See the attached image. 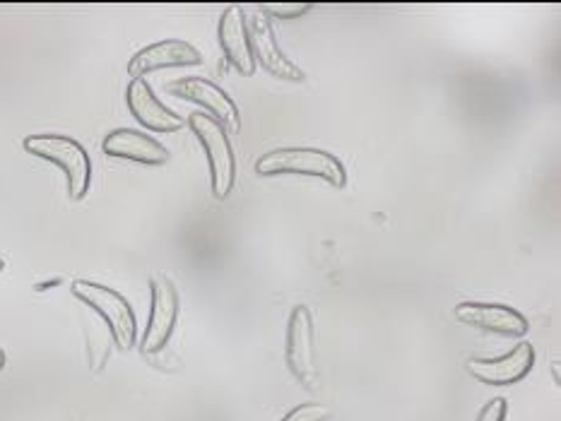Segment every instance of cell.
I'll list each match as a JSON object with an SVG mask.
<instances>
[{
	"label": "cell",
	"instance_id": "11",
	"mask_svg": "<svg viewBox=\"0 0 561 421\" xmlns=\"http://www.w3.org/2000/svg\"><path fill=\"white\" fill-rule=\"evenodd\" d=\"M535 349L528 342H520L514 352L499 359H470L468 371L474 378L486 385H514L533 371Z\"/></svg>",
	"mask_w": 561,
	"mask_h": 421
},
{
	"label": "cell",
	"instance_id": "10",
	"mask_svg": "<svg viewBox=\"0 0 561 421\" xmlns=\"http://www.w3.org/2000/svg\"><path fill=\"white\" fill-rule=\"evenodd\" d=\"M203 63V54L188 42L181 39H164L145 46L142 51L130 58L128 72L136 78L148 75L152 70H162V68H186V66H201Z\"/></svg>",
	"mask_w": 561,
	"mask_h": 421
},
{
	"label": "cell",
	"instance_id": "14",
	"mask_svg": "<svg viewBox=\"0 0 561 421\" xmlns=\"http://www.w3.org/2000/svg\"><path fill=\"white\" fill-rule=\"evenodd\" d=\"M219 44L241 75H253L255 72V58L251 51L249 32H247V17L239 5H229L219 20Z\"/></svg>",
	"mask_w": 561,
	"mask_h": 421
},
{
	"label": "cell",
	"instance_id": "4",
	"mask_svg": "<svg viewBox=\"0 0 561 421\" xmlns=\"http://www.w3.org/2000/svg\"><path fill=\"white\" fill-rule=\"evenodd\" d=\"M188 126L207 152L215 198L225 200L237 180V156L231 150L227 130L207 114H191Z\"/></svg>",
	"mask_w": 561,
	"mask_h": 421
},
{
	"label": "cell",
	"instance_id": "7",
	"mask_svg": "<svg viewBox=\"0 0 561 421\" xmlns=\"http://www.w3.org/2000/svg\"><path fill=\"white\" fill-rule=\"evenodd\" d=\"M287 366L307 388H313L316 381H319L313 354V320L307 306H297L289 316Z\"/></svg>",
	"mask_w": 561,
	"mask_h": 421
},
{
	"label": "cell",
	"instance_id": "15",
	"mask_svg": "<svg viewBox=\"0 0 561 421\" xmlns=\"http://www.w3.org/2000/svg\"><path fill=\"white\" fill-rule=\"evenodd\" d=\"M328 417H331V409H328L325 405L309 402V405L291 409V412L283 421H325Z\"/></svg>",
	"mask_w": 561,
	"mask_h": 421
},
{
	"label": "cell",
	"instance_id": "9",
	"mask_svg": "<svg viewBox=\"0 0 561 421\" xmlns=\"http://www.w3.org/2000/svg\"><path fill=\"white\" fill-rule=\"evenodd\" d=\"M456 318L460 323L472 325V328L496 332V335H508V337H523L530 330V323L523 313L502 304H478V301H466V304L456 306Z\"/></svg>",
	"mask_w": 561,
	"mask_h": 421
},
{
	"label": "cell",
	"instance_id": "5",
	"mask_svg": "<svg viewBox=\"0 0 561 421\" xmlns=\"http://www.w3.org/2000/svg\"><path fill=\"white\" fill-rule=\"evenodd\" d=\"M169 92L205 108L213 120H217L219 126L227 128V132L241 130L239 106L231 102L229 94H225V90H219L215 82L205 78H184L169 84Z\"/></svg>",
	"mask_w": 561,
	"mask_h": 421
},
{
	"label": "cell",
	"instance_id": "1",
	"mask_svg": "<svg viewBox=\"0 0 561 421\" xmlns=\"http://www.w3.org/2000/svg\"><path fill=\"white\" fill-rule=\"evenodd\" d=\"M255 172L261 176H275V174H304L323 178L325 184L335 188H345L347 172L343 162L335 154L313 150V148H283L263 154L255 162Z\"/></svg>",
	"mask_w": 561,
	"mask_h": 421
},
{
	"label": "cell",
	"instance_id": "16",
	"mask_svg": "<svg viewBox=\"0 0 561 421\" xmlns=\"http://www.w3.org/2000/svg\"><path fill=\"white\" fill-rule=\"evenodd\" d=\"M311 5L309 3H277V5H265L263 12H271V15L279 17V20H291L299 17L304 12H309Z\"/></svg>",
	"mask_w": 561,
	"mask_h": 421
},
{
	"label": "cell",
	"instance_id": "8",
	"mask_svg": "<svg viewBox=\"0 0 561 421\" xmlns=\"http://www.w3.org/2000/svg\"><path fill=\"white\" fill-rule=\"evenodd\" d=\"M247 32H249L253 58L259 60V63L267 72H271V75L283 78V80H291V82H301L304 80L301 68H297L295 63H291V60L283 54V48L277 46L271 17H267L263 10L255 12V15L247 22Z\"/></svg>",
	"mask_w": 561,
	"mask_h": 421
},
{
	"label": "cell",
	"instance_id": "17",
	"mask_svg": "<svg viewBox=\"0 0 561 421\" xmlns=\"http://www.w3.org/2000/svg\"><path fill=\"white\" fill-rule=\"evenodd\" d=\"M506 412H508V405L504 397H494V400H490L482 407L478 421H506Z\"/></svg>",
	"mask_w": 561,
	"mask_h": 421
},
{
	"label": "cell",
	"instance_id": "2",
	"mask_svg": "<svg viewBox=\"0 0 561 421\" xmlns=\"http://www.w3.org/2000/svg\"><path fill=\"white\" fill-rule=\"evenodd\" d=\"M24 150L34 156L56 164L68 178V190L72 200H82L90 190L92 162L82 144L66 136H30L24 138Z\"/></svg>",
	"mask_w": 561,
	"mask_h": 421
},
{
	"label": "cell",
	"instance_id": "6",
	"mask_svg": "<svg viewBox=\"0 0 561 421\" xmlns=\"http://www.w3.org/2000/svg\"><path fill=\"white\" fill-rule=\"evenodd\" d=\"M179 318V294L172 280L164 274L152 277V308L148 330L142 335V352L154 354L169 342Z\"/></svg>",
	"mask_w": 561,
	"mask_h": 421
},
{
	"label": "cell",
	"instance_id": "18",
	"mask_svg": "<svg viewBox=\"0 0 561 421\" xmlns=\"http://www.w3.org/2000/svg\"><path fill=\"white\" fill-rule=\"evenodd\" d=\"M3 369H5V352L0 349V371H3Z\"/></svg>",
	"mask_w": 561,
	"mask_h": 421
},
{
	"label": "cell",
	"instance_id": "12",
	"mask_svg": "<svg viewBox=\"0 0 561 421\" xmlns=\"http://www.w3.org/2000/svg\"><path fill=\"white\" fill-rule=\"evenodd\" d=\"M126 102L130 114L136 116L140 126L154 132H174L184 128V118L174 114L172 108H167L160 100H157L152 87L142 78L130 80L126 90Z\"/></svg>",
	"mask_w": 561,
	"mask_h": 421
},
{
	"label": "cell",
	"instance_id": "13",
	"mask_svg": "<svg viewBox=\"0 0 561 421\" xmlns=\"http://www.w3.org/2000/svg\"><path fill=\"white\" fill-rule=\"evenodd\" d=\"M102 150L108 156H118V160L148 164V166H162L169 162V150L162 142L154 138L145 136V132L130 130V128H118L112 130L102 142Z\"/></svg>",
	"mask_w": 561,
	"mask_h": 421
},
{
	"label": "cell",
	"instance_id": "3",
	"mask_svg": "<svg viewBox=\"0 0 561 421\" xmlns=\"http://www.w3.org/2000/svg\"><path fill=\"white\" fill-rule=\"evenodd\" d=\"M70 292L76 299H80L82 304H88L92 311L100 313V316L106 320L108 330H112L114 342L121 349H130L138 340V320L136 313H133L128 301L114 292L112 286L96 284L90 280H76L70 286Z\"/></svg>",
	"mask_w": 561,
	"mask_h": 421
}]
</instances>
